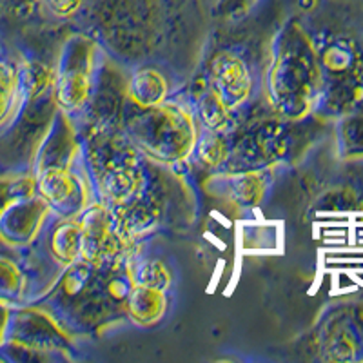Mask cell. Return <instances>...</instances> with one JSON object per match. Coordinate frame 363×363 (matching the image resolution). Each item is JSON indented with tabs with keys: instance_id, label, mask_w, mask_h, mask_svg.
<instances>
[{
	"instance_id": "obj_1",
	"label": "cell",
	"mask_w": 363,
	"mask_h": 363,
	"mask_svg": "<svg viewBox=\"0 0 363 363\" xmlns=\"http://www.w3.org/2000/svg\"><path fill=\"white\" fill-rule=\"evenodd\" d=\"M129 136L149 158L164 164L186 160L196 145L199 133L186 109L164 102L133 116L128 124Z\"/></svg>"
},
{
	"instance_id": "obj_2",
	"label": "cell",
	"mask_w": 363,
	"mask_h": 363,
	"mask_svg": "<svg viewBox=\"0 0 363 363\" xmlns=\"http://www.w3.org/2000/svg\"><path fill=\"white\" fill-rule=\"evenodd\" d=\"M311 79V62L303 53V44L287 31L278 50H274L269 69V99L272 106L287 116H300L309 102Z\"/></svg>"
},
{
	"instance_id": "obj_3",
	"label": "cell",
	"mask_w": 363,
	"mask_h": 363,
	"mask_svg": "<svg viewBox=\"0 0 363 363\" xmlns=\"http://www.w3.org/2000/svg\"><path fill=\"white\" fill-rule=\"evenodd\" d=\"M96 186L109 207L128 206L142 187V167L136 151L122 140H104L93 151Z\"/></svg>"
},
{
	"instance_id": "obj_4",
	"label": "cell",
	"mask_w": 363,
	"mask_h": 363,
	"mask_svg": "<svg viewBox=\"0 0 363 363\" xmlns=\"http://www.w3.org/2000/svg\"><path fill=\"white\" fill-rule=\"evenodd\" d=\"M95 66V44L82 35H74L64 45L57 74L55 99L64 111L80 108L91 93V77Z\"/></svg>"
},
{
	"instance_id": "obj_5",
	"label": "cell",
	"mask_w": 363,
	"mask_h": 363,
	"mask_svg": "<svg viewBox=\"0 0 363 363\" xmlns=\"http://www.w3.org/2000/svg\"><path fill=\"white\" fill-rule=\"evenodd\" d=\"M82 229V260L95 267L109 264L120 252V236L113 227L115 216L108 203L87 206L79 216Z\"/></svg>"
},
{
	"instance_id": "obj_6",
	"label": "cell",
	"mask_w": 363,
	"mask_h": 363,
	"mask_svg": "<svg viewBox=\"0 0 363 363\" xmlns=\"http://www.w3.org/2000/svg\"><path fill=\"white\" fill-rule=\"evenodd\" d=\"M37 191L50 209L62 218H77L87 207V189L82 178L69 167H51L37 173Z\"/></svg>"
},
{
	"instance_id": "obj_7",
	"label": "cell",
	"mask_w": 363,
	"mask_h": 363,
	"mask_svg": "<svg viewBox=\"0 0 363 363\" xmlns=\"http://www.w3.org/2000/svg\"><path fill=\"white\" fill-rule=\"evenodd\" d=\"M51 213L40 194H26L0 211V238L6 245H22L35 238L44 218Z\"/></svg>"
},
{
	"instance_id": "obj_8",
	"label": "cell",
	"mask_w": 363,
	"mask_h": 363,
	"mask_svg": "<svg viewBox=\"0 0 363 363\" xmlns=\"http://www.w3.org/2000/svg\"><path fill=\"white\" fill-rule=\"evenodd\" d=\"M211 80H213V89L229 106V109L245 102L251 95V74L247 66L235 55L223 53L215 58L211 67Z\"/></svg>"
},
{
	"instance_id": "obj_9",
	"label": "cell",
	"mask_w": 363,
	"mask_h": 363,
	"mask_svg": "<svg viewBox=\"0 0 363 363\" xmlns=\"http://www.w3.org/2000/svg\"><path fill=\"white\" fill-rule=\"evenodd\" d=\"M74 153H77V142H74L73 133L67 125V120L64 118V115H60V118L55 124V131L51 129L44 145H42L37 173L51 169V167H69Z\"/></svg>"
},
{
	"instance_id": "obj_10",
	"label": "cell",
	"mask_w": 363,
	"mask_h": 363,
	"mask_svg": "<svg viewBox=\"0 0 363 363\" xmlns=\"http://www.w3.org/2000/svg\"><path fill=\"white\" fill-rule=\"evenodd\" d=\"M165 309H167L165 291L133 284L125 298V311L131 320L140 325H153L164 316Z\"/></svg>"
},
{
	"instance_id": "obj_11",
	"label": "cell",
	"mask_w": 363,
	"mask_h": 363,
	"mask_svg": "<svg viewBox=\"0 0 363 363\" xmlns=\"http://www.w3.org/2000/svg\"><path fill=\"white\" fill-rule=\"evenodd\" d=\"M129 99L140 108H155L167 99V82L158 71L142 69L129 84Z\"/></svg>"
},
{
	"instance_id": "obj_12",
	"label": "cell",
	"mask_w": 363,
	"mask_h": 363,
	"mask_svg": "<svg viewBox=\"0 0 363 363\" xmlns=\"http://www.w3.org/2000/svg\"><path fill=\"white\" fill-rule=\"evenodd\" d=\"M51 251L58 262L73 265L82 256V229L79 220L66 218L51 236Z\"/></svg>"
},
{
	"instance_id": "obj_13",
	"label": "cell",
	"mask_w": 363,
	"mask_h": 363,
	"mask_svg": "<svg viewBox=\"0 0 363 363\" xmlns=\"http://www.w3.org/2000/svg\"><path fill=\"white\" fill-rule=\"evenodd\" d=\"M227 186L231 191V196L240 206H255L264 196V180L260 174L256 173H244L227 177Z\"/></svg>"
},
{
	"instance_id": "obj_14",
	"label": "cell",
	"mask_w": 363,
	"mask_h": 363,
	"mask_svg": "<svg viewBox=\"0 0 363 363\" xmlns=\"http://www.w3.org/2000/svg\"><path fill=\"white\" fill-rule=\"evenodd\" d=\"M229 106L220 99V95L215 89L206 91L199 102V113L202 124L211 131H223L229 122Z\"/></svg>"
},
{
	"instance_id": "obj_15",
	"label": "cell",
	"mask_w": 363,
	"mask_h": 363,
	"mask_svg": "<svg viewBox=\"0 0 363 363\" xmlns=\"http://www.w3.org/2000/svg\"><path fill=\"white\" fill-rule=\"evenodd\" d=\"M131 280L136 285H145V287H153V289L167 291L171 285V274L162 262L147 260L133 269Z\"/></svg>"
},
{
	"instance_id": "obj_16",
	"label": "cell",
	"mask_w": 363,
	"mask_h": 363,
	"mask_svg": "<svg viewBox=\"0 0 363 363\" xmlns=\"http://www.w3.org/2000/svg\"><path fill=\"white\" fill-rule=\"evenodd\" d=\"M196 153H199L200 162L209 167H216V165L222 164L227 158V147L225 142L222 140L216 131H211L207 129L203 135H200L196 138Z\"/></svg>"
},
{
	"instance_id": "obj_17",
	"label": "cell",
	"mask_w": 363,
	"mask_h": 363,
	"mask_svg": "<svg viewBox=\"0 0 363 363\" xmlns=\"http://www.w3.org/2000/svg\"><path fill=\"white\" fill-rule=\"evenodd\" d=\"M17 93V74L8 64L0 62V124L9 116Z\"/></svg>"
},
{
	"instance_id": "obj_18",
	"label": "cell",
	"mask_w": 363,
	"mask_h": 363,
	"mask_svg": "<svg viewBox=\"0 0 363 363\" xmlns=\"http://www.w3.org/2000/svg\"><path fill=\"white\" fill-rule=\"evenodd\" d=\"M22 277L8 260H0V296H15L21 293Z\"/></svg>"
},
{
	"instance_id": "obj_19",
	"label": "cell",
	"mask_w": 363,
	"mask_h": 363,
	"mask_svg": "<svg viewBox=\"0 0 363 363\" xmlns=\"http://www.w3.org/2000/svg\"><path fill=\"white\" fill-rule=\"evenodd\" d=\"M256 0H218V9L223 15L235 17V15H244L252 8Z\"/></svg>"
},
{
	"instance_id": "obj_20",
	"label": "cell",
	"mask_w": 363,
	"mask_h": 363,
	"mask_svg": "<svg viewBox=\"0 0 363 363\" xmlns=\"http://www.w3.org/2000/svg\"><path fill=\"white\" fill-rule=\"evenodd\" d=\"M48 4L58 17H73L82 8V0H48Z\"/></svg>"
},
{
	"instance_id": "obj_21",
	"label": "cell",
	"mask_w": 363,
	"mask_h": 363,
	"mask_svg": "<svg viewBox=\"0 0 363 363\" xmlns=\"http://www.w3.org/2000/svg\"><path fill=\"white\" fill-rule=\"evenodd\" d=\"M8 320H9L8 307L0 301V342H2V336H4L6 333V327H8Z\"/></svg>"
},
{
	"instance_id": "obj_22",
	"label": "cell",
	"mask_w": 363,
	"mask_h": 363,
	"mask_svg": "<svg viewBox=\"0 0 363 363\" xmlns=\"http://www.w3.org/2000/svg\"><path fill=\"white\" fill-rule=\"evenodd\" d=\"M21 4H28V2H35V0H18Z\"/></svg>"
},
{
	"instance_id": "obj_23",
	"label": "cell",
	"mask_w": 363,
	"mask_h": 363,
	"mask_svg": "<svg viewBox=\"0 0 363 363\" xmlns=\"http://www.w3.org/2000/svg\"><path fill=\"white\" fill-rule=\"evenodd\" d=\"M0 245H6V242L2 238H0Z\"/></svg>"
}]
</instances>
